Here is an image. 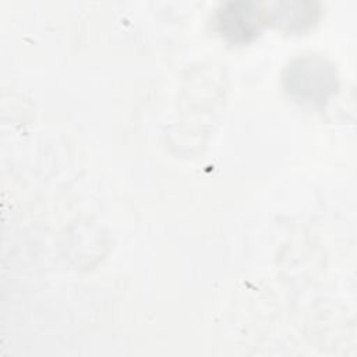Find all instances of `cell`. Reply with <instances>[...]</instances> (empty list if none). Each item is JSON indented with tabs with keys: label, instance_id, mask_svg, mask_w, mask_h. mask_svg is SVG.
I'll return each instance as SVG.
<instances>
[{
	"label": "cell",
	"instance_id": "6da1fadb",
	"mask_svg": "<svg viewBox=\"0 0 357 357\" xmlns=\"http://www.w3.org/2000/svg\"><path fill=\"white\" fill-rule=\"evenodd\" d=\"M289 91L303 102L319 103L333 91L335 75L322 61L304 59L289 68L286 77Z\"/></svg>",
	"mask_w": 357,
	"mask_h": 357
},
{
	"label": "cell",
	"instance_id": "7a4b0ae2",
	"mask_svg": "<svg viewBox=\"0 0 357 357\" xmlns=\"http://www.w3.org/2000/svg\"><path fill=\"white\" fill-rule=\"evenodd\" d=\"M262 17L252 3H229L218 13L222 36L231 42H248L258 35Z\"/></svg>",
	"mask_w": 357,
	"mask_h": 357
}]
</instances>
